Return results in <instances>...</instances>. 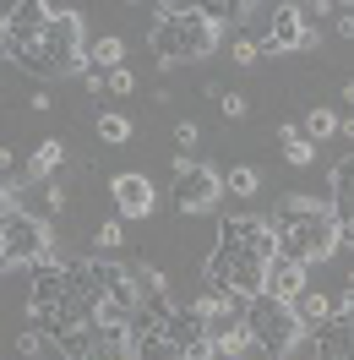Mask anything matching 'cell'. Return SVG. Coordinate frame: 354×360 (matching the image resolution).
Wrapping results in <instances>:
<instances>
[{
  "mask_svg": "<svg viewBox=\"0 0 354 360\" xmlns=\"http://www.w3.org/2000/svg\"><path fill=\"white\" fill-rule=\"evenodd\" d=\"M17 66L33 71V77H49V82H60V77H82L88 71V49H82V17L71 11V6H49L44 27L17 49Z\"/></svg>",
  "mask_w": 354,
  "mask_h": 360,
  "instance_id": "obj_1",
  "label": "cell"
},
{
  "mask_svg": "<svg viewBox=\"0 0 354 360\" xmlns=\"http://www.w3.org/2000/svg\"><path fill=\"white\" fill-rule=\"evenodd\" d=\"M273 229H278V246H284L294 262H306V268L338 257V246H343L332 207L310 202V197H284V202L273 207Z\"/></svg>",
  "mask_w": 354,
  "mask_h": 360,
  "instance_id": "obj_2",
  "label": "cell"
},
{
  "mask_svg": "<svg viewBox=\"0 0 354 360\" xmlns=\"http://www.w3.org/2000/svg\"><path fill=\"white\" fill-rule=\"evenodd\" d=\"M218 49V22L202 17V6H180L169 22H153V55L169 71L175 60H202Z\"/></svg>",
  "mask_w": 354,
  "mask_h": 360,
  "instance_id": "obj_3",
  "label": "cell"
},
{
  "mask_svg": "<svg viewBox=\"0 0 354 360\" xmlns=\"http://www.w3.org/2000/svg\"><path fill=\"white\" fill-rule=\"evenodd\" d=\"M202 278H207V295H218V300H229V295L256 300L267 290V262L240 246H213V257L202 262Z\"/></svg>",
  "mask_w": 354,
  "mask_h": 360,
  "instance_id": "obj_4",
  "label": "cell"
},
{
  "mask_svg": "<svg viewBox=\"0 0 354 360\" xmlns=\"http://www.w3.org/2000/svg\"><path fill=\"white\" fill-rule=\"evenodd\" d=\"M245 333H251V344L267 349L273 360H289L294 344L306 338V328H300V311H294L289 300L256 295V300H245Z\"/></svg>",
  "mask_w": 354,
  "mask_h": 360,
  "instance_id": "obj_5",
  "label": "cell"
},
{
  "mask_svg": "<svg viewBox=\"0 0 354 360\" xmlns=\"http://www.w3.org/2000/svg\"><path fill=\"white\" fill-rule=\"evenodd\" d=\"M44 257H55V235L39 213L27 207H11L6 224H0V268L17 273V268H39Z\"/></svg>",
  "mask_w": 354,
  "mask_h": 360,
  "instance_id": "obj_6",
  "label": "cell"
},
{
  "mask_svg": "<svg viewBox=\"0 0 354 360\" xmlns=\"http://www.w3.org/2000/svg\"><path fill=\"white\" fill-rule=\"evenodd\" d=\"M223 197V180L213 164H191L185 153H175V207L180 213H213Z\"/></svg>",
  "mask_w": 354,
  "mask_h": 360,
  "instance_id": "obj_7",
  "label": "cell"
},
{
  "mask_svg": "<svg viewBox=\"0 0 354 360\" xmlns=\"http://www.w3.org/2000/svg\"><path fill=\"white\" fill-rule=\"evenodd\" d=\"M218 246H240V251H251V257H262V262H273V257L284 251L273 219H256V213H229L218 224Z\"/></svg>",
  "mask_w": 354,
  "mask_h": 360,
  "instance_id": "obj_8",
  "label": "cell"
},
{
  "mask_svg": "<svg viewBox=\"0 0 354 360\" xmlns=\"http://www.w3.org/2000/svg\"><path fill=\"white\" fill-rule=\"evenodd\" d=\"M110 197H114V219H148L158 207V191H153L148 175H114Z\"/></svg>",
  "mask_w": 354,
  "mask_h": 360,
  "instance_id": "obj_9",
  "label": "cell"
},
{
  "mask_svg": "<svg viewBox=\"0 0 354 360\" xmlns=\"http://www.w3.org/2000/svg\"><path fill=\"white\" fill-rule=\"evenodd\" d=\"M306 290H310V268H306V262H294L289 251H278V257L267 262V290H262V295H273V300H289V306H294Z\"/></svg>",
  "mask_w": 354,
  "mask_h": 360,
  "instance_id": "obj_10",
  "label": "cell"
},
{
  "mask_svg": "<svg viewBox=\"0 0 354 360\" xmlns=\"http://www.w3.org/2000/svg\"><path fill=\"white\" fill-rule=\"evenodd\" d=\"M262 49H267V55H284V49H306V17H300V6H273V22H267Z\"/></svg>",
  "mask_w": 354,
  "mask_h": 360,
  "instance_id": "obj_11",
  "label": "cell"
},
{
  "mask_svg": "<svg viewBox=\"0 0 354 360\" xmlns=\"http://www.w3.org/2000/svg\"><path fill=\"white\" fill-rule=\"evenodd\" d=\"M310 338H316V360H354V316H327Z\"/></svg>",
  "mask_w": 354,
  "mask_h": 360,
  "instance_id": "obj_12",
  "label": "cell"
},
{
  "mask_svg": "<svg viewBox=\"0 0 354 360\" xmlns=\"http://www.w3.org/2000/svg\"><path fill=\"white\" fill-rule=\"evenodd\" d=\"M332 219H338V235L354 229V153H343L332 164Z\"/></svg>",
  "mask_w": 354,
  "mask_h": 360,
  "instance_id": "obj_13",
  "label": "cell"
},
{
  "mask_svg": "<svg viewBox=\"0 0 354 360\" xmlns=\"http://www.w3.org/2000/svg\"><path fill=\"white\" fill-rule=\"evenodd\" d=\"M88 360H136V338H131V328H126V322H98Z\"/></svg>",
  "mask_w": 354,
  "mask_h": 360,
  "instance_id": "obj_14",
  "label": "cell"
},
{
  "mask_svg": "<svg viewBox=\"0 0 354 360\" xmlns=\"http://www.w3.org/2000/svg\"><path fill=\"white\" fill-rule=\"evenodd\" d=\"M0 17H6V27H11V39H17V49H22L27 39H33L39 27H44L49 6H44V0H17V6H6Z\"/></svg>",
  "mask_w": 354,
  "mask_h": 360,
  "instance_id": "obj_15",
  "label": "cell"
},
{
  "mask_svg": "<svg viewBox=\"0 0 354 360\" xmlns=\"http://www.w3.org/2000/svg\"><path fill=\"white\" fill-rule=\"evenodd\" d=\"M164 338H169V344H180V349H191V344H202V338H207V322H202L191 306H185V311L175 306V311L164 316Z\"/></svg>",
  "mask_w": 354,
  "mask_h": 360,
  "instance_id": "obj_16",
  "label": "cell"
},
{
  "mask_svg": "<svg viewBox=\"0 0 354 360\" xmlns=\"http://www.w3.org/2000/svg\"><path fill=\"white\" fill-rule=\"evenodd\" d=\"M60 158H66V148H60L55 136H44V142L33 148V158H27V180H33V186H39V180H49L55 169H60Z\"/></svg>",
  "mask_w": 354,
  "mask_h": 360,
  "instance_id": "obj_17",
  "label": "cell"
},
{
  "mask_svg": "<svg viewBox=\"0 0 354 360\" xmlns=\"http://www.w3.org/2000/svg\"><path fill=\"white\" fill-rule=\"evenodd\" d=\"M294 311H300V328H306V333H316V328L332 316V300H327V295H316V290H306L300 300H294Z\"/></svg>",
  "mask_w": 354,
  "mask_h": 360,
  "instance_id": "obj_18",
  "label": "cell"
},
{
  "mask_svg": "<svg viewBox=\"0 0 354 360\" xmlns=\"http://www.w3.org/2000/svg\"><path fill=\"white\" fill-rule=\"evenodd\" d=\"M136 360H185V349H180V344H169V338H164V328H153V333L136 338Z\"/></svg>",
  "mask_w": 354,
  "mask_h": 360,
  "instance_id": "obj_19",
  "label": "cell"
},
{
  "mask_svg": "<svg viewBox=\"0 0 354 360\" xmlns=\"http://www.w3.org/2000/svg\"><path fill=\"white\" fill-rule=\"evenodd\" d=\"M93 131H98V142H110V148H120V142H131V120L120 110H104L98 120H93Z\"/></svg>",
  "mask_w": 354,
  "mask_h": 360,
  "instance_id": "obj_20",
  "label": "cell"
},
{
  "mask_svg": "<svg viewBox=\"0 0 354 360\" xmlns=\"http://www.w3.org/2000/svg\"><path fill=\"white\" fill-rule=\"evenodd\" d=\"M120 55H126V44H120V39L110 33V39H98V44H93V60H88V66L110 77V71H120Z\"/></svg>",
  "mask_w": 354,
  "mask_h": 360,
  "instance_id": "obj_21",
  "label": "cell"
},
{
  "mask_svg": "<svg viewBox=\"0 0 354 360\" xmlns=\"http://www.w3.org/2000/svg\"><path fill=\"white\" fill-rule=\"evenodd\" d=\"M131 278H136V295H142V300H153V295H169V290H164V273H158L153 262H136Z\"/></svg>",
  "mask_w": 354,
  "mask_h": 360,
  "instance_id": "obj_22",
  "label": "cell"
},
{
  "mask_svg": "<svg viewBox=\"0 0 354 360\" xmlns=\"http://www.w3.org/2000/svg\"><path fill=\"white\" fill-rule=\"evenodd\" d=\"M332 131H338V115L332 110H310L306 126H300V136H310V142H316V136H332Z\"/></svg>",
  "mask_w": 354,
  "mask_h": 360,
  "instance_id": "obj_23",
  "label": "cell"
},
{
  "mask_svg": "<svg viewBox=\"0 0 354 360\" xmlns=\"http://www.w3.org/2000/svg\"><path fill=\"white\" fill-rule=\"evenodd\" d=\"M229 191H235V197H256V191H262L256 169H251V164H235V169H229Z\"/></svg>",
  "mask_w": 354,
  "mask_h": 360,
  "instance_id": "obj_24",
  "label": "cell"
},
{
  "mask_svg": "<svg viewBox=\"0 0 354 360\" xmlns=\"http://www.w3.org/2000/svg\"><path fill=\"white\" fill-rule=\"evenodd\" d=\"M44 344H49L44 328H22V333H17V355H22V360H39V355H44Z\"/></svg>",
  "mask_w": 354,
  "mask_h": 360,
  "instance_id": "obj_25",
  "label": "cell"
},
{
  "mask_svg": "<svg viewBox=\"0 0 354 360\" xmlns=\"http://www.w3.org/2000/svg\"><path fill=\"white\" fill-rule=\"evenodd\" d=\"M98 251H120V240H126V219H110V224H98Z\"/></svg>",
  "mask_w": 354,
  "mask_h": 360,
  "instance_id": "obj_26",
  "label": "cell"
},
{
  "mask_svg": "<svg viewBox=\"0 0 354 360\" xmlns=\"http://www.w3.org/2000/svg\"><path fill=\"white\" fill-rule=\"evenodd\" d=\"M284 158L294 164V169H306L310 158H316V142H306V136H294V142H284Z\"/></svg>",
  "mask_w": 354,
  "mask_h": 360,
  "instance_id": "obj_27",
  "label": "cell"
},
{
  "mask_svg": "<svg viewBox=\"0 0 354 360\" xmlns=\"http://www.w3.org/2000/svg\"><path fill=\"white\" fill-rule=\"evenodd\" d=\"M256 55H262L256 39H235V44H229V60H235V66H256Z\"/></svg>",
  "mask_w": 354,
  "mask_h": 360,
  "instance_id": "obj_28",
  "label": "cell"
},
{
  "mask_svg": "<svg viewBox=\"0 0 354 360\" xmlns=\"http://www.w3.org/2000/svg\"><path fill=\"white\" fill-rule=\"evenodd\" d=\"M218 110L229 115V120H245V115H251V104H245L240 93H223V98H218Z\"/></svg>",
  "mask_w": 354,
  "mask_h": 360,
  "instance_id": "obj_29",
  "label": "cell"
},
{
  "mask_svg": "<svg viewBox=\"0 0 354 360\" xmlns=\"http://www.w3.org/2000/svg\"><path fill=\"white\" fill-rule=\"evenodd\" d=\"M131 88H136V77H131V71H126V66L104 77V93H131Z\"/></svg>",
  "mask_w": 354,
  "mask_h": 360,
  "instance_id": "obj_30",
  "label": "cell"
},
{
  "mask_svg": "<svg viewBox=\"0 0 354 360\" xmlns=\"http://www.w3.org/2000/svg\"><path fill=\"white\" fill-rule=\"evenodd\" d=\"M175 142H180V153H185V148L197 142V120H180V126H175Z\"/></svg>",
  "mask_w": 354,
  "mask_h": 360,
  "instance_id": "obj_31",
  "label": "cell"
},
{
  "mask_svg": "<svg viewBox=\"0 0 354 360\" xmlns=\"http://www.w3.org/2000/svg\"><path fill=\"white\" fill-rule=\"evenodd\" d=\"M11 207H17V186H11V180H0V213H11Z\"/></svg>",
  "mask_w": 354,
  "mask_h": 360,
  "instance_id": "obj_32",
  "label": "cell"
},
{
  "mask_svg": "<svg viewBox=\"0 0 354 360\" xmlns=\"http://www.w3.org/2000/svg\"><path fill=\"white\" fill-rule=\"evenodd\" d=\"M0 55H11V60H17V39H11V27H6V17H0Z\"/></svg>",
  "mask_w": 354,
  "mask_h": 360,
  "instance_id": "obj_33",
  "label": "cell"
},
{
  "mask_svg": "<svg viewBox=\"0 0 354 360\" xmlns=\"http://www.w3.org/2000/svg\"><path fill=\"white\" fill-rule=\"evenodd\" d=\"M82 82H88L93 98H98V93H104V71H93V66H88V71H82Z\"/></svg>",
  "mask_w": 354,
  "mask_h": 360,
  "instance_id": "obj_34",
  "label": "cell"
},
{
  "mask_svg": "<svg viewBox=\"0 0 354 360\" xmlns=\"http://www.w3.org/2000/svg\"><path fill=\"white\" fill-rule=\"evenodd\" d=\"M338 131H343V136L354 142V115H349V120H338Z\"/></svg>",
  "mask_w": 354,
  "mask_h": 360,
  "instance_id": "obj_35",
  "label": "cell"
},
{
  "mask_svg": "<svg viewBox=\"0 0 354 360\" xmlns=\"http://www.w3.org/2000/svg\"><path fill=\"white\" fill-rule=\"evenodd\" d=\"M343 98H349V104H354V77H349V82H343Z\"/></svg>",
  "mask_w": 354,
  "mask_h": 360,
  "instance_id": "obj_36",
  "label": "cell"
},
{
  "mask_svg": "<svg viewBox=\"0 0 354 360\" xmlns=\"http://www.w3.org/2000/svg\"><path fill=\"white\" fill-rule=\"evenodd\" d=\"M218 360H245V355H218Z\"/></svg>",
  "mask_w": 354,
  "mask_h": 360,
  "instance_id": "obj_37",
  "label": "cell"
},
{
  "mask_svg": "<svg viewBox=\"0 0 354 360\" xmlns=\"http://www.w3.org/2000/svg\"><path fill=\"white\" fill-rule=\"evenodd\" d=\"M0 224H6V213H0ZM0 273H6V268H0Z\"/></svg>",
  "mask_w": 354,
  "mask_h": 360,
  "instance_id": "obj_38",
  "label": "cell"
},
{
  "mask_svg": "<svg viewBox=\"0 0 354 360\" xmlns=\"http://www.w3.org/2000/svg\"><path fill=\"white\" fill-rule=\"evenodd\" d=\"M349 290H354V273H349Z\"/></svg>",
  "mask_w": 354,
  "mask_h": 360,
  "instance_id": "obj_39",
  "label": "cell"
},
{
  "mask_svg": "<svg viewBox=\"0 0 354 360\" xmlns=\"http://www.w3.org/2000/svg\"><path fill=\"white\" fill-rule=\"evenodd\" d=\"M289 360H294V355H289Z\"/></svg>",
  "mask_w": 354,
  "mask_h": 360,
  "instance_id": "obj_40",
  "label": "cell"
}]
</instances>
